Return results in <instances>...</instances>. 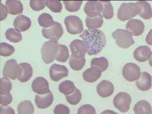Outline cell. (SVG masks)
Wrapping results in <instances>:
<instances>
[{
    "label": "cell",
    "instance_id": "6da1fadb",
    "mask_svg": "<svg viewBox=\"0 0 152 114\" xmlns=\"http://www.w3.org/2000/svg\"><path fill=\"white\" fill-rule=\"evenodd\" d=\"M87 48L89 56H95L102 50L107 44V38L102 31L86 29L80 35Z\"/></svg>",
    "mask_w": 152,
    "mask_h": 114
},
{
    "label": "cell",
    "instance_id": "7a4b0ae2",
    "mask_svg": "<svg viewBox=\"0 0 152 114\" xmlns=\"http://www.w3.org/2000/svg\"><path fill=\"white\" fill-rule=\"evenodd\" d=\"M140 12V8L137 3H124L118 10V18L124 22L136 16Z\"/></svg>",
    "mask_w": 152,
    "mask_h": 114
},
{
    "label": "cell",
    "instance_id": "3957f363",
    "mask_svg": "<svg viewBox=\"0 0 152 114\" xmlns=\"http://www.w3.org/2000/svg\"><path fill=\"white\" fill-rule=\"evenodd\" d=\"M58 41H50L44 42L41 48L42 60L46 64H50L55 60L57 49H58Z\"/></svg>",
    "mask_w": 152,
    "mask_h": 114
},
{
    "label": "cell",
    "instance_id": "277c9868",
    "mask_svg": "<svg viewBox=\"0 0 152 114\" xmlns=\"http://www.w3.org/2000/svg\"><path fill=\"white\" fill-rule=\"evenodd\" d=\"M112 37L115 40L116 44L120 48H128L134 44L132 35L126 30L117 29L112 33Z\"/></svg>",
    "mask_w": 152,
    "mask_h": 114
},
{
    "label": "cell",
    "instance_id": "5b68a950",
    "mask_svg": "<svg viewBox=\"0 0 152 114\" xmlns=\"http://www.w3.org/2000/svg\"><path fill=\"white\" fill-rule=\"evenodd\" d=\"M132 97L127 93L121 92L118 94L113 99V105L120 112L126 113L129 110Z\"/></svg>",
    "mask_w": 152,
    "mask_h": 114
},
{
    "label": "cell",
    "instance_id": "8992f818",
    "mask_svg": "<svg viewBox=\"0 0 152 114\" xmlns=\"http://www.w3.org/2000/svg\"><path fill=\"white\" fill-rule=\"evenodd\" d=\"M64 24L66 30L71 35H77L84 30L81 19L75 15L66 17L64 20Z\"/></svg>",
    "mask_w": 152,
    "mask_h": 114
},
{
    "label": "cell",
    "instance_id": "52a82bcc",
    "mask_svg": "<svg viewBox=\"0 0 152 114\" xmlns=\"http://www.w3.org/2000/svg\"><path fill=\"white\" fill-rule=\"evenodd\" d=\"M22 74V69L20 65L18 64L15 60H8L5 63L3 70L4 77L10 78L11 80H15Z\"/></svg>",
    "mask_w": 152,
    "mask_h": 114
},
{
    "label": "cell",
    "instance_id": "ba28073f",
    "mask_svg": "<svg viewBox=\"0 0 152 114\" xmlns=\"http://www.w3.org/2000/svg\"><path fill=\"white\" fill-rule=\"evenodd\" d=\"M42 35L44 37L53 41H58L62 37L64 33L63 28L61 24L59 22H55L52 26L48 28H44L42 31Z\"/></svg>",
    "mask_w": 152,
    "mask_h": 114
},
{
    "label": "cell",
    "instance_id": "9c48e42d",
    "mask_svg": "<svg viewBox=\"0 0 152 114\" xmlns=\"http://www.w3.org/2000/svg\"><path fill=\"white\" fill-rule=\"evenodd\" d=\"M140 69L134 63H127L122 69V75L128 82H134L140 77Z\"/></svg>",
    "mask_w": 152,
    "mask_h": 114
},
{
    "label": "cell",
    "instance_id": "30bf717a",
    "mask_svg": "<svg viewBox=\"0 0 152 114\" xmlns=\"http://www.w3.org/2000/svg\"><path fill=\"white\" fill-rule=\"evenodd\" d=\"M50 77L53 81L58 82L68 76L69 70L65 66L54 64L50 67Z\"/></svg>",
    "mask_w": 152,
    "mask_h": 114
},
{
    "label": "cell",
    "instance_id": "8fae6325",
    "mask_svg": "<svg viewBox=\"0 0 152 114\" xmlns=\"http://www.w3.org/2000/svg\"><path fill=\"white\" fill-rule=\"evenodd\" d=\"M32 90L37 94L43 95L50 91L48 82L43 77H37L32 82Z\"/></svg>",
    "mask_w": 152,
    "mask_h": 114
},
{
    "label": "cell",
    "instance_id": "7c38bea8",
    "mask_svg": "<svg viewBox=\"0 0 152 114\" xmlns=\"http://www.w3.org/2000/svg\"><path fill=\"white\" fill-rule=\"evenodd\" d=\"M103 6L102 1H88L84 6V12L87 15V17H95L102 13Z\"/></svg>",
    "mask_w": 152,
    "mask_h": 114
},
{
    "label": "cell",
    "instance_id": "4fadbf2b",
    "mask_svg": "<svg viewBox=\"0 0 152 114\" xmlns=\"http://www.w3.org/2000/svg\"><path fill=\"white\" fill-rule=\"evenodd\" d=\"M126 28L132 35V36H140L144 32L145 24L142 21L133 19L127 22Z\"/></svg>",
    "mask_w": 152,
    "mask_h": 114
},
{
    "label": "cell",
    "instance_id": "5bb4252c",
    "mask_svg": "<svg viewBox=\"0 0 152 114\" xmlns=\"http://www.w3.org/2000/svg\"><path fill=\"white\" fill-rule=\"evenodd\" d=\"M53 100L54 98L53 94L49 91L46 94L37 95L35 98V102L37 108L46 109L53 104Z\"/></svg>",
    "mask_w": 152,
    "mask_h": 114
},
{
    "label": "cell",
    "instance_id": "9a60e30c",
    "mask_svg": "<svg viewBox=\"0 0 152 114\" xmlns=\"http://www.w3.org/2000/svg\"><path fill=\"white\" fill-rule=\"evenodd\" d=\"M114 92V86L109 80H103L97 86V93L102 98L111 96Z\"/></svg>",
    "mask_w": 152,
    "mask_h": 114
},
{
    "label": "cell",
    "instance_id": "2e32d148",
    "mask_svg": "<svg viewBox=\"0 0 152 114\" xmlns=\"http://www.w3.org/2000/svg\"><path fill=\"white\" fill-rule=\"evenodd\" d=\"M71 51L72 56L75 57H85L87 53V48L83 41L80 39H74L70 44Z\"/></svg>",
    "mask_w": 152,
    "mask_h": 114
},
{
    "label": "cell",
    "instance_id": "e0dca14e",
    "mask_svg": "<svg viewBox=\"0 0 152 114\" xmlns=\"http://www.w3.org/2000/svg\"><path fill=\"white\" fill-rule=\"evenodd\" d=\"M31 19L28 17H26L23 15H20L15 19L13 22V26L15 28L20 31V32H24L28 30L31 28Z\"/></svg>",
    "mask_w": 152,
    "mask_h": 114
},
{
    "label": "cell",
    "instance_id": "ac0fdd59",
    "mask_svg": "<svg viewBox=\"0 0 152 114\" xmlns=\"http://www.w3.org/2000/svg\"><path fill=\"white\" fill-rule=\"evenodd\" d=\"M151 50L147 46H139L134 50V57L135 60L139 62H145L151 58Z\"/></svg>",
    "mask_w": 152,
    "mask_h": 114
},
{
    "label": "cell",
    "instance_id": "d6986e66",
    "mask_svg": "<svg viewBox=\"0 0 152 114\" xmlns=\"http://www.w3.org/2000/svg\"><path fill=\"white\" fill-rule=\"evenodd\" d=\"M140 77L137 80L136 84L139 89L142 91H146L151 87V76L147 72L140 73Z\"/></svg>",
    "mask_w": 152,
    "mask_h": 114
},
{
    "label": "cell",
    "instance_id": "ffe728a7",
    "mask_svg": "<svg viewBox=\"0 0 152 114\" xmlns=\"http://www.w3.org/2000/svg\"><path fill=\"white\" fill-rule=\"evenodd\" d=\"M6 7L8 13L11 15L22 14L23 12V4L19 0H7L6 1Z\"/></svg>",
    "mask_w": 152,
    "mask_h": 114
},
{
    "label": "cell",
    "instance_id": "44dd1931",
    "mask_svg": "<svg viewBox=\"0 0 152 114\" xmlns=\"http://www.w3.org/2000/svg\"><path fill=\"white\" fill-rule=\"evenodd\" d=\"M101 73L102 72L99 71L98 69L94 68V67H91L84 71L82 77L86 82L93 83V82H96L101 77Z\"/></svg>",
    "mask_w": 152,
    "mask_h": 114
},
{
    "label": "cell",
    "instance_id": "7402d4cb",
    "mask_svg": "<svg viewBox=\"0 0 152 114\" xmlns=\"http://www.w3.org/2000/svg\"><path fill=\"white\" fill-rule=\"evenodd\" d=\"M20 66L22 69V74L19 77L18 80L21 82H26L32 77L33 68L32 66L28 63H20Z\"/></svg>",
    "mask_w": 152,
    "mask_h": 114
},
{
    "label": "cell",
    "instance_id": "603a6c76",
    "mask_svg": "<svg viewBox=\"0 0 152 114\" xmlns=\"http://www.w3.org/2000/svg\"><path fill=\"white\" fill-rule=\"evenodd\" d=\"M103 22V18L101 15L92 17H86V24L88 29H96L102 27Z\"/></svg>",
    "mask_w": 152,
    "mask_h": 114
},
{
    "label": "cell",
    "instance_id": "cb8c5ba5",
    "mask_svg": "<svg viewBox=\"0 0 152 114\" xmlns=\"http://www.w3.org/2000/svg\"><path fill=\"white\" fill-rule=\"evenodd\" d=\"M134 111L136 114H151V104L146 100L139 101L135 104Z\"/></svg>",
    "mask_w": 152,
    "mask_h": 114
},
{
    "label": "cell",
    "instance_id": "d4e9b609",
    "mask_svg": "<svg viewBox=\"0 0 152 114\" xmlns=\"http://www.w3.org/2000/svg\"><path fill=\"white\" fill-rule=\"evenodd\" d=\"M91 66L100 71L101 72L105 71L109 67V61L104 57L94 58L91 61Z\"/></svg>",
    "mask_w": 152,
    "mask_h": 114
},
{
    "label": "cell",
    "instance_id": "484cf974",
    "mask_svg": "<svg viewBox=\"0 0 152 114\" xmlns=\"http://www.w3.org/2000/svg\"><path fill=\"white\" fill-rule=\"evenodd\" d=\"M85 57H75L71 55L69 58V65L73 70L79 71L85 65Z\"/></svg>",
    "mask_w": 152,
    "mask_h": 114
},
{
    "label": "cell",
    "instance_id": "4316f807",
    "mask_svg": "<svg viewBox=\"0 0 152 114\" xmlns=\"http://www.w3.org/2000/svg\"><path fill=\"white\" fill-rule=\"evenodd\" d=\"M69 57V52L67 46L62 45V44H58V49H57L55 60L60 62H65L68 60Z\"/></svg>",
    "mask_w": 152,
    "mask_h": 114
},
{
    "label": "cell",
    "instance_id": "83f0119b",
    "mask_svg": "<svg viewBox=\"0 0 152 114\" xmlns=\"http://www.w3.org/2000/svg\"><path fill=\"white\" fill-rule=\"evenodd\" d=\"M137 4H138L140 8V12L138 14L139 15L141 18L145 19V20H149V19H151L152 16V11L150 4L145 1H138Z\"/></svg>",
    "mask_w": 152,
    "mask_h": 114
},
{
    "label": "cell",
    "instance_id": "f1b7e54d",
    "mask_svg": "<svg viewBox=\"0 0 152 114\" xmlns=\"http://www.w3.org/2000/svg\"><path fill=\"white\" fill-rule=\"evenodd\" d=\"M75 89L76 88L74 83L70 80H65L59 85V91L65 96L72 94Z\"/></svg>",
    "mask_w": 152,
    "mask_h": 114
},
{
    "label": "cell",
    "instance_id": "f546056e",
    "mask_svg": "<svg viewBox=\"0 0 152 114\" xmlns=\"http://www.w3.org/2000/svg\"><path fill=\"white\" fill-rule=\"evenodd\" d=\"M18 111L19 114H33L34 113V107L31 101L26 100L19 104Z\"/></svg>",
    "mask_w": 152,
    "mask_h": 114
},
{
    "label": "cell",
    "instance_id": "4dcf8cb0",
    "mask_svg": "<svg viewBox=\"0 0 152 114\" xmlns=\"http://www.w3.org/2000/svg\"><path fill=\"white\" fill-rule=\"evenodd\" d=\"M5 35L6 39L14 43H18L22 39V36L20 31L15 28L8 29L6 31Z\"/></svg>",
    "mask_w": 152,
    "mask_h": 114
},
{
    "label": "cell",
    "instance_id": "1f68e13d",
    "mask_svg": "<svg viewBox=\"0 0 152 114\" xmlns=\"http://www.w3.org/2000/svg\"><path fill=\"white\" fill-rule=\"evenodd\" d=\"M38 23L40 26L44 28H48L54 24L55 22L53 20V17L48 13H42L38 18Z\"/></svg>",
    "mask_w": 152,
    "mask_h": 114
},
{
    "label": "cell",
    "instance_id": "d6a6232c",
    "mask_svg": "<svg viewBox=\"0 0 152 114\" xmlns=\"http://www.w3.org/2000/svg\"><path fill=\"white\" fill-rule=\"evenodd\" d=\"M103 8L102 11V18L107 20H111L113 17V8L111 1H102Z\"/></svg>",
    "mask_w": 152,
    "mask_h": 114
},
{
    "label": "cell",
    "instance_id": "836d02e7",
    "mask_svg": "<svg viewBox=\"0 0 152 114\" xmlns=\"http://www.w3.org/2000/svg\"><path fill=\"white\" fill-rule=\"evenodd\" d=\"M66 99L70 104L76 105L79 104L82 100V93L79 89L76 88L72 94L66 95Z\"/></svg>",
    "mask_w": 152,
    "mask_h": 114
},
{
    "label": "cell",
    "instance_id": "e575fe53",
    "mask_svg": "<svg viewBox=\"0 0 152 114\" xmlns=\"http://www.w3.org/2000/svg\"><path fill=\"white\" fill-rule=\"evenodd\" d=\"M63 2L66 10L71 12L78 11L82 4V1H64Z\"/></svg>",
    "mask_w": 152,
    "mask_h": 114
},
{
    "label": "cell",
    "instance_id": "d590c367",
    "mask_svg": "<svg viewBox=\"0 0 152 114\" xmlns=\"http://www.w3.org/2000/svg\"><path fill=\"white\" fill-rule=\"evenodd\" d=\"M12 89V82L8 77H4L0 80V94H8Z\"/></svg>",
    "mask_w": 152,
    "mask_h": 114
},
{
    "label": "cell",
    "instance_id": "8d00e7d4",
    "mask_svg": "<svg viewBox=\"0 0 152 114\" xmlns=\"http://www.w3.org/2000/svg\"><path fill=\"white\" fill-rule=\"evenodd\" d=\"M15 52V48L7 43H1L0 44V56L8 57Z\"/></svg>",
    "mask_w": 152,
    "mask_h": 114
},
{
    "label": "cell",
    "instance_id": "74e56055",
    "mask_svg": "<svg viewBox=\"0 0 152 114\" xmlns=\"http://www.w3.org/2000/svg\"><path fill=\"white\" fill-rule=\"evenodd\" d=\"M46 5L53 12H60L62 9V5L60 1H46Z\"/></svg>",
    "mask_w": 152,
    "mask_h": 114
},
{
    "label": "cell",
    "instance_id": "f35d334b",
    "mask_svg": "<svg viewBox=\"0 0 152 114\" xmlns=\"http://www.w3.org/2000/svg\"><path fill=\"white\" fill-rule=\"evenodd\" d=\"M30 6L33 10L39 11L45 8L46 1L44 0H31Z\"/></svg>",
    "mask_w": 152,
    "mask_h": 114
},
{
    "label": "cell",
    "instance_id": "ab89813d",
    "mask_svg": "<svg viewBox=\"0 0 152 114\" xmlns=\"http://www.w3.org/2000/svg\"><path fill=\"white\" fill-rule=\"evenodd\" d=\"M96 109L90 104L82 105L77 111V114H96Z\"/></svg>",
    "mask_w": 152,
    "mask_h": 114
},
{
    "label": "cell",
    "instance_id": "60d3db41",
    "mask_svg": "<svg viewBox=\"0 0 152 114\" xmlns=\"http://www.w3.org/2000/svg\"><path fill=\"white\" fill-rule=\"evenodd\" d=\"M12 101V97L10 93L8 94H0V103L2 106H7Z\"/></svg>",
    "mask_w": 152,
    "mask_h": 114
},
{
    "label": "cell",
    "instance_id": "b9f144b4",
    "mask_svg": "<svg viewBox=\"0 0 152 114\" xmlns=\"http://www.w3.org/2000/svg\"><path fill=\"white\" fill-rule=\"evenodd\" d=\"M55 114H69L70 110L69 107L64 104H58L54 109Z\"/></svg>",
    "mask_w": 152,
    "mask_h": 114
},
{
    "label": "cell",
    "instance_id": "7bdbcfd3",
    "mask_svg": "<svg viewBox=\"0 0 152 114\" xmlns=\"http://www.w3.org/2000/svg\"><path fill=\"white\" fill-rule=\"evenodd\" d=\"M1 5V18H0V20L3 21L5 20L7 17V14H8V10L7 8H6V6H4L3 4H0Z\"/></svg>",
    "mask_w": 152,
    "mask_h": 114
},
{
    "label": "cell",
    "instance_id": "ee69618b",
    "mask_svg": "<svg viewBox=\"0 0 152 114\" xmlns=\"http://www.w3.org/2000/svg\"><path fill=\"white\" fill-rule=\"evenodd\" d=\"M1 113H12L14 114L15 111L11 107L2 106L1 107Z\"/></svg>",
    "mask_w": 152,
    "mask_h": 114
},
{
    "label": "cell",
    "instance_id": "f6af8a7d",
    "mask_svg": "<svg viewBox=\"0 0 152 114\" xmlns=\"http://www.w3.org/2000/svg\"><path fill=\"white\" fill-rule=\"evenodd\" d=\"M151 31H150V32H149V35L147 37V38H146V42H147V44H149V45H151Z\"/></svg>",
    "mask_w": 152,
    "mask_h": 114
}]
</instances>
